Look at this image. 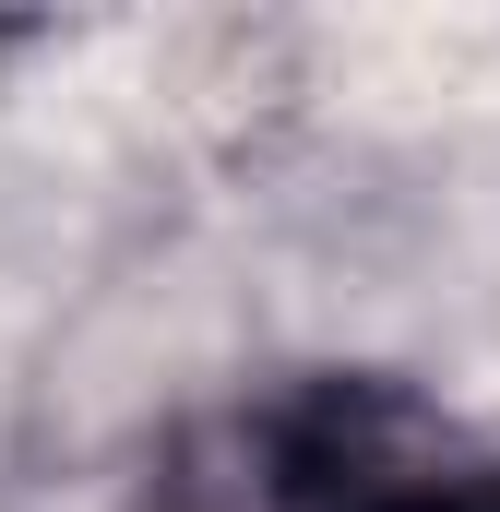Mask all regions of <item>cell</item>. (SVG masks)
<instances>
[{
    "instance_id": "6da1fadb",
    "label": "cell",
    "mask_w": 500,
    "mask_h": 512,
    "mask_svg": "<svg viewBox=\"0 0 500 512\" xmlns=\"http://www.w3.org/2000/svg\"><path fill=\"white\" fill-rule=\"evenodd\" d=\"M453 512H500V453L477 465V477H465V501H453Z\"/></svg>"
}]
</instances>
